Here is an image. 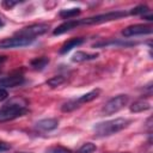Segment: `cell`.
I'll return each instance as SVG.
<instances>
[{
  "label": "cell",
  "mask_w": 153,
  "mask_h": 153,
  "mask_svg": "<svg viewBox=\"0 0 153 153\" xmlns=\"http://www.w3.org/2000/svg\"><path fill=\"white\" fill-rule=\"evenodd\" d=\"M19 2L18 1H10V0H5V1H2V6L5 7V8H7V10H10V8H12L13 6H16V5H18Z\"/></svg>",
  "instance_id": "603a6c76"
},
{
  "label": "cell",
  "mask_w": 153,
  "mask_h": 153,
  "mask_svg": "<svg viewBox=\"0 0 153 153\" xmlns=\"http://www.w3.org/2000/svg\"><path fill=\"white\" fill-rule=\"evenodd\" d=\"M35 127L36 129L42 131H51L59 127V121L56 118H43V120H39Z\"/></svg>",
  "instance_id": "30bf717a"
},
{
  "label": "cell",
  "mask_w": 153,
  "mask_h": 153,
  "mask_svg": "<svg viewBox=\"0 0 153 153\" xmlns=\"http://www.w3.org/2000/svg\"><path fill=\"white\" fill-rule=\"evenodd\" d=\"M152 32H153V27L146 24H134L122 30V35L127 38L134 36H141V35H151Z\"/></svg>",
  "instance_id": "52a82bcc"
},
{
  "label": "cell",
  "mask_w": 153,
  "mask_h": 153,
  "mask_svg": "<svg viewBox=\"0 0 153 153\" xmlns=\"http://www.w3.org/2000/svg\"><path fill=\"white\" fill-rule=\"evenodd\" d=\"M118 153H129V152H118Z\"/></svg>",
  "instance_id": "f1b7e54d"
},
{
  "label": "cell",
  "mask_w": 153,
  "mask_h": 153,
  "mask_svg": "<svg viewBox=\"0 0 153 153\" xmlns=\"http://www.w3.org/2000/svg\"><path fill=\"white\" fill-rule=\"evenodd\" d=\"M130 111L131 112H142V111H147L151 109V104L147 102V100H143V99H139V100H135L131 105H130Z\"/></svg>",
  "instance_id": "9a60e30c"
},
{
  "label": "cell",
  "mask_w": 153,
  "mask_h": 153,
  "mask_svg": "<svg viewBox=\"0 0 153 153\" xmlns=\"http://www.w3.org/2000/svg\"><path fill=\"white\" fill-rule=\"evenodd\" d=\"M78 108H79V105L76 104L75 99H69V100H67L66 103H63V104H62L61 110H62L63 112H71V111H73V110L78 109Z\"/></svg>",
  "instance_id": "ac0fdd59"
},
{
  "label": "cell",
  "mask_w": 153,
  "mask_h": 153,
  "mask_svg": "<svg viewBox=\"0 0 153 153\" xmlns=\"http://www.w3.org/2000/svg\"><path fill=\"white\" fill-rule=\"evenodd\" d=\"M16 153H30V152H16Z\"/></svg>",
  "instance_id": "83f0119b"
},
{
  "label": "cell",
  "mask_w": 153,
  "mask_h": 153,
  "mask_svg": "<svg viewBox=\"0 0 153 153\" xmlns=\"http://www.w3.org/2000/svg\"><path fill=\"white\" fill-rule=\"evenodd\" d=\"M27 100L24 98H13L0 106V122H7L24 116L27 112Z\"/></svg>",
  "instance_id": "6da1fadb"
},
{
  "label": "cell",
  "mask_w": 153,
  "mask_h": 153,
  "mask_svg": "<svg viewBox=\"0 0 153 153\" xmlns=\"http://www.w3.org/2000/svg\"><path fill=\"white\" fill-rule=\"evenodd\" d=\"M63 82H65V76L62 75H55L47 80V85H49L50 87H57Z\"/></svg>",
  "instance_id": "d6986e66"
},
{
  "label": "cell",
  "mask_w": 153,
  "mask_h": 153,
  "mask_svg": "<svg viewBox=\"0 0 153 153\" xmlns=\"http://www.w3.org/2000/svg\"><path fill=\"white\" fill-rule=\"evenodd\" d=\"M130 123H131L130 120L123 118V117H118V118H114V120H109V121H104V122L97 123L93 127V131H94V135L98 136V137L110 136L112 134H116V133L123 130Z\"/></svg>",
  "instance_id": "7a4b0ae2"
},
{
  "label": "cell",
  "mask_w": 153,
  "mask_h": 153,
  "mask_svg": "<svg viewBox=\"0 0 153 153\" xmlns=\"http://www.w3.org/2000/svg\"><path fill=\"white\" fill-rule=\"evenodd\" d=\"M45 153H73V152L69 148H67V147L56 145V146H51V147L47 148L45 149Z\"/></svg>",
  "instance_id": "ffe728a7"
},
{
  "label": "cell",
  "mask_w": 153,
  "mask_h": 153,
  "mask_svg": "<svg viewBox=\"0 0 153 153\" xmlns=\"http://www.w3.org/2000/svg\"><path fill=\"white\" fill-rule=\"evenodd\" d=\"M96 149H97V146H96L94 143H92V142H86V143H84V145L78 149L76 153H93Z\"/></svg>",
  "instance_id": "7402d4cb"
},
{
  "label": "cell",
  "mask_w": 153,
  "mask_h": 153,
  "mask_svg": "<svg viewBox=\"0 0 153 153\" xmlns=\"http://www.w3.org/2000/svg\"><path fill=\"white\" fill-rule=\"evenodd\" d=\"M6 59H7L6 56H0V65H1L2 62H5V61H6Z\"/></svg>",
  "instance_id": "484cf974"
},
{
  "label": "cell",
  "mask_w": 153,
  "mask_h": 153,
  "mask_svg": "<svg viewBox=\"0 0 153 153\" xmlns=\"http://www.w3.org/2000/svg\"><path fill=\"white\" fill-rule=\"evenodd\" d=\"M81 13V10L79 7H73V8H66V10H62L59 12V17L63 18V19H71V18H74L76 16H79Z\"/></svg>",
  "instance_id": "e0dca14e"
},
{
  "label": "cell",
  "mask_w": 153,
  "mask_h": 153,
  "mask_svg": "<svg viewBox=\"0 0 153 153\" xmlns=\"http://www.w3.org/2000/svg\"><path fill=\"white\" fill-rule=\"evenodd\" d=\"M84 42H85V38H82V37L71 38V39H68L67 42H65V43H63V45L60 48L59 53H60V54H67V53H68V51H71L73 48H76V47L81 45Z\"/></svg>",
  "instance_id": "8fae6325"
},
{
  "label": "cell",
  "mask_w": 153,
  "mask_h": 153,
  "mask_svg": "<svg viewBox=\"0 0 153 153\" xmlns=\"http://www.w3.org/2000/svg\"><path fill=\"white\" fill-rule=\"evenodd\" d=\"M48 30H49V24L38 23V24H32V25H29V26L20 29L19 31L16 32V35L22 36V37H27V38H35L37 36L45 33Z\"/></svg>",
  "instance_id": "5b68a950"
},
{
  "label": "cell",
  "mask_w": 153,
  "mask_h": 153,
  "mask_svg": "<svg viewBox=\"0 0 153 153\" xmlns=\"http://www.w3.org/2000/svg\"><path fill=\"white\" fill-rule=\"evenodd\" d=\"M49 63V57L47 56H41V57H35L30 61V66L35 71H42L45 68V66Z\"/></svg>",
  "instance_id": "2e32d148"
},
{
  "label": "cell",
  "mask_w": 153,
  "mask_h": 153,
  "mask_svg": "<svg viewBox=\"0 0 153 153\" xmlns=\"http://www.w3.org/2000/svg\"><path fill=\"white\" fill-rule=\"evenodd\" d=\"M128 100H129V97L127 94L115 96L104 104V106L102 109V112L104 115H114V114L118 112L120 110H122L128 104Z\"/></svg>",
  "instance_id": "277c9868"
},
{
  "label": "cell",
  "mask_w": 153,
  "mask_h": 153,
  "mask_svg": "<svg viewBox=\"0 0 153 153\" xmlns=\"http://www.w3.org/2000/svg\"><path fill=\"white\" fill-rule=\"evenodd\" d=\"M35 42V38H27V37H22V36H14V37H8L4 38L0 41V49H13V48H22V47H27Z\"/></svg>",
  "instance_id": "8992f818"
},
{
  "label": "cell",
  "mask_w": 153,
  "mask_h": 153,
  "mask_svg": "<svg viewBox=\"0 0 153 153\" xmlns=\"http://www.w3.org/2000/svg\"><path fill=\"white\" fill-rule=\"evenodd\" d=\"M24 81H25V79L22 74H12L8 76L0 78V87L1 88H10V87L20 86L22 84H24Z\"/></svg>",
  "instance_id": "ba28073f"
},
{
  "label": "cell",
  "mask_w": 153,
  "mask_h": 153,
  "mask_svg": "<svg viewBox=\"0 0 153 153\" xmlns=\"http://www.w3.org/2000/svg\"><path fill=\"white\" fill-rule=\"evenodd\" d=\"M148 12H149L148 6H146V5H139V6L134 7V8H131V10L129 11V14H134V16L141 14V16H145V14L148 13Z\"/></svg>",
  "instance_id": "44dd1931"
},
{
  "label": "cell",
  "mask_w": 153,
  "mask_h": 153,
  "mask_svg": "<svg viewBox=\"0 0 153 153\" xmlns=\"http://www.w3.org/2000/svg\"><path fill=\"white\" fill-rule=\"evenodd\" d=\"M99 94H100V90H99V88H96V90H92V91H90V92H87V93L80 96L79 98H75V102H76V104H78L79 106H81L82 104L88 103V102H92L93 99L98 98Z\"/></svg>",
  "instance_id": "4fadbf2b"
},
{
  "label": "cell",
  "mask_w": 153,
  "mask_h": 153,
  "mask_svg": "<svg viewBox=\"0 0 153 153\" xmlns=\"http://www.w3.org/2000/svg\"><path fill=\"white\" fill-rule=\"evenodd\" d=\"M127 14L128 13L124 11H111V12L92 16V17L84 18V19H76V20H78V26H80V25H94V24H102V23L116 20V19H120L122 17H126Z\"/></svg>",
  "instance_id": "3957f363"
},
{
  "label": "cell",
  "mask_w": 153,
  "mask_h": 153,
  "mask_svg": "<svg viewBox=\"0 0 153 153\" xmlns=\"http://www.w3.org/2000/svg\"><path fill=\"white\" fill-rule=\"evenodd\" d=\"M11 149V145L5 142V141H1L0 140V153L2 152H6V151H10Z\"/></svg>",
  "instance_id": "cb8c5ba5"
},
{
  "label": "cell",
  "mask_w": 153,
  "mask_h": 153,
  "mask_svg": "<svg viewBox=\"0 0 153 153\" xmlns=\"http://www.w3.org/2000/svg\"><path fill=\"white\" fill-rule=\"evenodd\" d=\"M4 25H5V23H4V20H2V19H1V17H0V29H1Z\"/></svg>",
  "instance_id": "4316f807"
},
{
  "label": "cell",
  "mask_w": 153,
  "mask_h": 153,
  "mask_svg": "<svg viewBox=\"0 0 153 153\" xmlns=\"http://www.w3.org/2000/svg\"><path fill=\"white\" fill-rule=\"evenodd\" d=\"M99 56L98 53H86V51H76L73 56H72V61L73 62H85V61H90V60H94Z\"/></svg>",
  "instance_id": "5bb4252c"
},
{
  "label": "cell",
  "mask_w": 153,
  "mask_h": 153,
  "mask_svg": "<svg viewBox=\"0 0 153 153\" xmlns=\"http://www.w3.org/2000/svg\"><path fill=\"white\" fill-rule=\"evenodd\" d=\"M76 26H78V20H76V19H69V20H67V22L60 24L56 29H54L53 35H55V36L62 35V33H65V32H67V31H71V30L75 29Z\"/></svg>",
  "instance_id": "7c38bea8"
},
{
  "label": "cell",
  "mask_w": 153,
  "mask_h": 153,
  "mask_svg": "<svg viewBox=\"0 0 153 153\" xmlns=\"http://www.w3.org/2000/svg\"><path fill=\"white\" fill-rule=\"evenodd\" d=\"M7 97H8V92L6 91V88H1L0 87V102L7 99Z\"/></svg>",
  "instance_id": "d4e9b609"
},
{
  "label": "cell",
  "mask_w": 153,
  "mask_h": 153,
  "mask_svg": "<svg viewBox=\"0 0 153 153\" xmlns=\"http://www.w3.org/2000/svg\"><path fill=\"white\" fill-rule=\"evenodd\" d=\"M137 42L133 41H123V39H109V41H102L96 43L93 47H109V45H115V47H123V48H129L136 45Z\"/></svg>",
  "instance_id": "9c48e42d"
}]
</instances>
